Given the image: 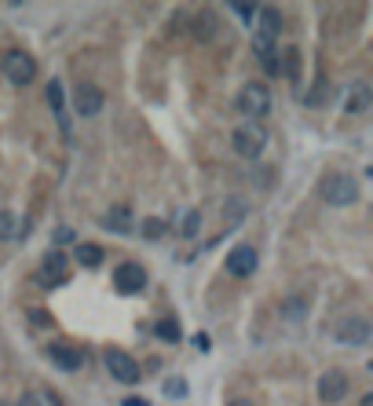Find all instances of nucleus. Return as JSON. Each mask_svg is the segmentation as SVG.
<instances>
[{
	"mask_svg": "<svg viewBox=\"0 0 373 406\" xmlns=\"http://www.w3.org/2000/svg\"><path fill=\"white\" fill-rule=\"evenodd\" d=\"M318 194H322V202H326V205L344 209V205H355V202H359V183H355L348 172H330L326 180H322Z\"/></svg>",
	"mask_w": 373,
	"mask_h": 406,
	"instance_id": "1",
	"label": "nucleus"
},
{
	"mask_svg": "<svg viewBox=\"0 0 373 406\" xmlns=\"http://www.w3.org/2000/svg\"><path fill=\"white\" fill-rule=\"evenodd\" d=\"M271 88L264 85V80H249L246 88L238 92L234 99V110L241 113V118H264V113H271Z\"/></svg>",
	"mask_w": 373,
	"mask_h": 406,
	"instance_id": "2",
	"label": "nucleus"
},
{
	"mask_svg": "<svg viewBox=\"0 0 373 406\" xmlns=\"http://www.w3.org/2000/svg\"><path fill=\"white\" fill-rule=\"evenodd\" d=\"M113 289H118L121 297H136L147 289V271H143V264H136V260H125V264L113 267Z\"/></svg>",
	"mask_w": 373,
	"mask_h": 406,
	"instance_id": "3",
	"label": "nucleus"
},
{
	"mask_svg": "<svg viewBox=\"0 0 373 406\" xmlns=\"http://www.w3.org/2000/svg\"><path fill=\"white\" fill-rule=\"evenodd\" d=\"M231 147L241 154V158H260L264 147H267V132L260 125H241L231 132Z\"/></svg>",
	"mask_w": 373,
	"mask_h": 406,
	"instance_id": "4",
	"label": "nucleus"
},
{
	"mask_svg": "<svg viewBox=\"0 0 373 406\" xmlns=\"http://www.w3.org/2000/svg\"><path fill=\"white\" fill-rule=\"evenodd\" d=\"M103 363H106V370L113 373V381H121V384H136V381L143 377L139 363H136L128 351H121V348H110V351L103 355Z\"/></svg>",
	"mask_w": 373,
	"mask_h": 406,
	"instance_id": "5",
	"label": "nucleus"
},
{
	"mask_svg": "<svg viewBox=\"0 0 373 406\" xmlns=\"http://www.w3.org/2000/svg\"><path fill=\"white\" fill-rule=\"evenodd\" d=\"M4 77L11 80V85H29V80L37 77V59L29 55V52H8L4 55Z\"/></svg>",
	"mask_w": 373,
	"mask_h": 406,
	"instance_id": "6",
	"label": "nucleus"
},
{
	"mask_svg": "<svg viewBox=\"0 0 373 406\" xmlns=\"http://www.w3.org/2000/svg\"><path fill=\"white\" fill-rule=\"evenodd\" d=\"M337 344H344V348H366L370 344V322L363 315H348L337 326Z\"/></svg>",
	"mask_w": 373,
	"mask_h": 406,
	"instance_id": "7",
	"label": "nucleus"
},
{
	"mask_svg": "<svg viewBox=\"0 0 373 406\" xmlns=\"http://www.w3.org/2000/svg\"><path fill=\"white\" fill-rule=\"evenodd\" d=\"M66 267H70V260H66V253H62V249L48 253L44 264H41V282H44V289H55V286L66 282Z\"/></svg>",
	"mask_w": 373,
	"mask_h": 406,
	"instance_id": "8",
	"label": "nucleus"
},
{
	"mask_svg": "<svg viewBox=\"0 0 373 406\" xmlns=\"http://www.w3.org/2000/svg\"><path fill=\"white\" fill-rule=\"evenodd\" d=\"M256 264H260V256H256V249L246 246V241L227 253V271H231L234 279H249V274L256 271Z\"/></svg>",
	"mask_w": 373,
	"mask_h": 406,
	"instance_id": "9",
	"label": "nucleus"
},
{
	"mask_svg": "<svg viewBox=\"0 0 373 406\" xmlns=\"http://www.w3.org/2000/svg\"><path fill=\"white\" fill-rule=\"evenodd\" d=\"M103 92L95 88V85H88V80H80V85L73 88V110L80 113V118H95V113L103 110Z\"/></svg>",
	"mask_w": 373,
	"mask_h": 406,
	"instance_id": "10",
	"label": "nucleus"
},
{
	"mask_svg": "<svg viewBox=\"0 0 373 406\" xmlns=\"http://www.w3.org/2000/svg\"><path fill=\"white\" fill-rule=\"evenodd\" d=\"M348 388H351V381H348V373H340V370H326L318 377V399L322 402H340L348 396Z\"/></svg>",
	"mask_w": 373,
	"mask_h": 406,
	"instance_id": "11",
	"label": "nucleus"
},
{
	"mask_svg": "<svg viewBox=\"0 0 373 406\" xmlns=\"http://www.w3.org/2000/svg\"><path fill=\"white\" fill-rule=\"evenodd\" d=\"M103 227H106V231H113V234H132L136 231V220H132V213H128V205H113V209H106Z\"/></svg>",
	"mask_w": 373,
	"mask_h": 406,
	"instance_id": "12",
	"label": "nucleus"
},
{
	"mask_svg": "<svg viewBox=\"0 0 373 406\" xmlns=\"http://www.w3.org/2000/svg\"><path fill=\"white\" fill-rule=\"evenodd\" d=\"M253 52H256V59L264 62V70H267V77H274V74H282V66H279V52H274V41L271 37H264V34H256L253 37Z\"/></svg>",
	"mask_w": 373,
	"mask_h": 406,
	"instance_id": "13",
	"label": "nucleus"
},
{
	"mask_svg": "<svg viewBox=\"0 0 373 406\" xmlns=\"http://www.w3.org/2000/svg\"><path fill=\"white\" fill-rule=\"evenodd\" d=\"M48 359H52L55 366H62V370H80V363H85V355H80L73 344H52L48 348Z\"/></svg>",
	"mask_w": 373,
	"mask_h": 406,
	"instance_id": "14",
	"label": "nucleus"
},
{
	"mask_svg": "<svg viewBox=\"0 0 373 406\" xmlns=\"http://www.w3.org/2000/svg\"><path fill=\"white\" fill-rule=\"evenodd\" d=\"M48 106H52V113H55V121H59V128H62V136H70V118H66V99H62V85H59V80H52V85H48Z\"/></svg>",
	"mask_w": 373,
	"mask_h": 406,
	"instance_id": "15",
	"label": "nucleus"
},
{
	"mask_svg": "<svg viewBox=\"0 0 373 406\" xmlns=\"http://www.w3.org/2000/svg\"><path fill=\"white\" fill-rule=\"evenodd\" d=\"M256 22H260V34L274 41V37L282 34V22H286V19H282V11H279V8L264 4V8H256Z\"/></svg>",
	"mask_w": 373,
	"mask_h": 406,
	"instance_id": "16",
	"label": "nucleus"
},
{
	"mask_svg": "<svg viewBox=\"0 0 373 406\" xmlns=\"http://www.w3.org/2000/svg\"><path fill=\"white\" fill-rule=\"evenodd\" d=\"M73 256H77V264H80V267L95 271V267L103 264V256H106V253H103L99 246H95V241H80V246L73 249Z\"/></svg>",
	"mask_w": 373,
	"mask_h": 406,
	"instance_id": "17",
	"label": "nucleus"
},
{
	"mask_svg": "<svg viewBox=\"0 0 373 406\" xmlns=\"http://www.w3.org/2000/svg\"><path fill=\"white\" fill-rule=\"evenodd\" d=\"M11 238H22V220L8 213V209H0V241H11Z\"/></svg>",
	"mask_w": 373,
	"mask_h": 406,
	"instance_id": "18",
	"label": "nucleus"
},
{
	"mask_svg": "<svg viewBox=\"0 0 373 406\" xmlns=\"http://www.w3.org/2000/svg\"><path fill=\"white\" fill-rule=\"evenodd\" d=\"M154 333H157V340H165V344H176V340L183 337V330H180V322H176V318H161L154 326Z\"/></svg>",
	"mask_w": 373,
	"mask_h": 406,
	"instance_id": "19",
	"label": "nucleus"
},
{
	"mask_svg": "<svg viewBox=\"0 0 373 406\" xmlns=\"http://www.w3.org/2000/svg\"><path fill=\"white\" fill-rule=\"evenodd\" d=\"M213 29H216V19H213V11H202V15H194V37L209 41V37H213Z\"/></svg>",
	"mask_w": 373,
	"mask_h": 406,
	"instance_id": "20",
	"label": "nucleus"
},
{
	"mask_svg": "<svg viewBox=\"0 0 373 406\" xmlns=\"http://www.w3.org/2000/svg\"><path fill=\"white\" fill-rule=\"evenodd\" d=\"M348 110H351V113H366V110H370V88H366V85H355L351 99H348Z\"/></svg>",
	"mask_w": 373,
	"mask_h": 406,
	"instance_id": "21",
	"label": "nucleus"
},
{
	"mask_svg": "<svg viewBox=\"0 0 373 406\" xmlns=\"http://www.w3.org/2000/svg\"><path fill=\"white\" fill-rule=\"evenodd\" d=\"M279 66L286 70V77H289V80H300V52H297V48H289L286 59L279 62Z\"/></svg>",
	"mask_w": 373,
	"mask_h": 406,
	"instance_id": "22",
	"label": "nucleus"
},
{
	"mask_svg": "<svg viewBox=\"0 0 373 406\" xmlns=\"http://www.w3.org/2000/svg\"><path fill=\"white\" fill-rule=\"evenodd\" d=\"M165 220H157V216H147V220H143V238H150V241H157L161 234H165Z\"/></svg>",
	"mask_w": 373,
	"mask_h": 406,
	"instance_id": "23",
	"label": "nucleus"
},
{
	"mask_svg": "<svg viewBox=\"0 0 373 406\" xmlns=\"http://www.w3.org/2000/svg\"><path fill=\"white\" fill-rule=\"evenodd\" d=\"M198 227H202V213H198V209H190V213L183 216L180 234H183V238H194V234H198Z\"/></svg>",
	"mask_w": 373,
	"mask_h": 406,
	"instance_id": "24",
	"label": "nucleus"
},
{
	"mask_svg": "<svg viewBox=\"0 0 373 406\" xmlns=\"http://www.w3.org/2000/svg\"><path fill=\"white\" fill-rule=\"evenodd\" d=\"M241 216H246V205H238V202H227V209H223V220H227V223H238Z\"/></svg>",
	"mask_w": 373,
	"mask_h": 406,
	"instance_id": "25",
	"label": "nucleus"
},
{
	"mask_svg": "<svg viewBox=\"0 0 373 406\" xmlns=\"http://www.w3.org/2000/svg\"><path fill=\"white\" fill-rule=\"evenodd\" d=\"M165 396H176V399H183V396H187V384H183L180 377H172V381H165Z\"/></svg>",
	"mask_w": 373,
	"mask_h": 406,
	"instance_id": "26",
	"label": "nucleus"
},
{
	"mask_svg": "<svg viewBox=\"0 0 373 406\" xmlns=\"http://www.w3.org/2000/svg\"><path fill=\"white\" fill-rule=\"evenodd\" d=\"M231 11L238 15V19H241V22H253V19H256V8H249V4H234Z\"/></svg>",
	"mask_w": 373,
	"mask_h": 406,
	"instance_id": "27",
	"label": "nucleus"
},
{
	"mask_svg": "<svg viewBox=\"0 0 373 406\" xmlns=\"http://www.w3.org/2000/svg\"><path fill=\"white\" fill-rule=\"evenodd\" d=\"M52 241H55V246H52V249H59V246H66V241H73V231H70V227H59V231H55V238H52Z\"/></svg>",
	"mask_w": 373,
	"mask_h": 406,
	"instance_id": "28",
	"label": "nucleus"
},
{
	"mask_svg": "<svg viewBox=\"0 0 373 406\" xmlns=\"http://www.w3.org/2000/svg\"><path fill=\"white\" fill-rule=\"evenodd\" d=\"M190 344L198 348V351H209V348H213V340H209L205 333H194V340H190Z\"/></svg>",
	"mask_w": 373,
	"mask_h": 406,
	"instance_id": "29",
	"label": "nucleus"
},
{
	"mask_svg": "<svg viewBox=\"0 0 373 406\" xmlns=\"http://www.w3.org/2000/svg\"><path fill=\"white\" fill-rule=\"evenodd\" d=\"M29 318H34V326H48V322H52L48 312H41V307H37V312H29Z\"/></svg>",
	"mask_w": 373,
	"mask_h": 406,
	"instance_id": "30",
	"label": "nucleus"
},
{
	"mask_svg": "<svg viewBox=\"0 0 373 406\" xmlns=\"http://www.w3.org/2000/svg\"><path fill=\"white\" fill-rule=\"evenodd\" d=\"M19 406H41V399H37L34 392H26V396L19 399Z\"/></svg>",
	"mask_w": 373,
	"mask_h": 406,
	"instance_id": "31",
	"label": "nucleus"
},
{
	"mask_svg": "<svg viewBox=\"0 0 373 406\" xmlns=\"http://www.w3.org/2000/svg\"><path fill=\"white\" fill-rule=\"evenodd\" d=\"M121 406H150V402H147V399H139V396H128Z\"/></svg>",
	"mask_w": 373,
	"mask_h": 406,
	"instance_id": "32",
	"label": "nucleus"
},
{
	"mask_svg": "<svg viewBox=\"0 0 373 406\" xmlns=\"http://www.w3.org/2000/svg\"><path fill=\"white\" fill-rule=\"evenodd\" d=\"M227 406H253L249 399H234V402H227Z\"/></svg>",
	"mask_w": 373,
	"mask_h": 406,
	"instance_id": "33",
	"label": "nucleus"
},
{
	"mask_svg": "<svg viewBox=\"0 0 373 406\" xmlns=\"http://www.w3.org/2000/svg\"><path fill=\"white\" fill-rule=\"evenodd\" d=\"M363 406H373V396H366V399H363Z\"/></svg>",
	"mask_w": 373,
	"mask_h": 406,
	"instance_id": "34",
	"label": "nucleus"
}]
</instances>
